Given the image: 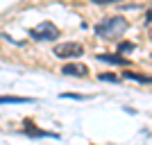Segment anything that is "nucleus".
I'll use <instances>...</instances> for the list:
<instances>
[{
	"mask_svg": "<svg viewBox=\"0 0 152 145\" xmlns=\"http://www.w3.org/2000/svg\"><path fill=\"white\" fill-rule=\"evenodd\" d=\"M93 5H116V2H123V0H91Z\"/></svg>",
	"mask_w": 152,
	"mask_h": 145,
	"instance_id": "f8f14e48",
	"label": "nucleus"
},
{
	"mask_svg": "<svg viewBox=\"0 0 152 145\" xmlns=\"http://www.w3.org/2000/svg\"><path fill=\"white\" fill-rule=\"evenodd\" d=\"M34 98H23V95H0V104H32Z\"/></svg>",
	"mask_w": 152,
	"mask_h": 145,
	"instance_id": "0eeeda50",
	"label": "nucleus"
},
{
	"mask_svg": "<svg viewBox=\"0 0 152 145\" xmlns=\"http://www.w3.org/2000/svg\"><path fill=\"white\" fill-rule=\"evenodd\" d=\"M95 59L102 63H111V66H129V59H125L121 52H116V55H98Z\"/></svg>",
	"mask_w": 152,
	"mask_h": 145,
	"instance_id": "39448f33",
	"label": "nucleus"
},
{
	"mask_svg": "<svg viewBox=\"0 0 152 145\" xmlns=\"http://www.w3.org/2000/svg\"><path fill=\"white\" fill-rule=\"evenodd\" d=\"M134 48H136V45H134L132 41H123V43H118V50H116V52H121V55H123V52H129V50H134Z\"/></svg>",
	"mask_w": 152,
	"mask_h": 145,
	"instance_id": "9d476101",
	"label": "nucleus"
},
{
	"mask_svg": "<svg viewBox=\"0 0 152 145\" xmlns=\"http://www.w3.org/2000/svg\"><path fill=\"white\" fill-rule=\"evenodd\" d=\"M123 75H125V79H132V82H139V84H150L152 86V77L150 75H141V73H134V70H125Z\"/></svg>",
	"mask_w": 152,
	"mask_h": 145,
	"instance_id": "6e6552de",
	"label": "nucleus"
},
{
	"mask_svg": "<svg viewBox=\"0 0 152 145\" xmlns=\"http://www.w3.org/2000/svg\"><path fill=\"white\" fill-rule=\"evenodd\" d=\"M61 98H70V100H89L91 95H80V93H61Z\"/></svg>",
	"mask_w": 152,
	"mask_h": 145,
	"instance_id": "9b49d317",
	"label": "nucleus"
},
{
	"mask_svg": "<svg viewBox=\"0 0 152 145\" xmlns=\"http://www.w3.org/2000/svg\"><path fill=\"white\" fill-rule=\"evenodd\" d=\"M64 75H70V77H86V73H89V68L86 66H77V63H66L61 68Z\"/></svg>",
	"mask_w": 152,
	"mask_h": 145,
	"instance_id": "423d86ee",
	"label": "nucleus"
},
{
	"mask_svg": "<svg viewBox=\"0 0 152 145\" xmlns=\"http://www.w3.org/2000/svg\"><path fill=\"white\" fill-rule=\"evenodd\" d=\"M52 52H55V57H59V59H75V57H82L84 55V48L77 43V41H66V43L57 45Z\"/></svg>",
	"mask_w": 152,
	"mask_h": 145,
	"instance_id": "7ed1b4c3",
	"label": "nucleus"
},
{
	"mask_svg": "<svg viewBox=\"0 0 152 145\" xmlns=\"http://www.w3.org/2000/svg\"><path fill=\"white\" fill-rule=\"evenodd\" d=\"M98 79L100 82H109V84H118V77L114 73H102V75H98Z\"/></svg>",
	"mask_w": 152,
	"mask_h": 145,
	"instance_id": "1a4fd4ad",
	"label": "nucleus"
},
{
	"mask_svg": "<svg viewBox=\"0 0 152 145\" xmlns=\"http://www.w3.org/2000/svg\"><path fill=\"white\" fill-rule=\"evenodd\" d=\"M27 34H30V39H34V41H57L59 39V27L52 25L50 20H43V23H39L37 27H32Z\"/></svg>",
	"mask_w": 152,
	"mask_h": 145,
	"instance_id": "f03ea898",
	"label": "nucleus"
},
{
	"mask_svg": "<svg viewBox=\"0 0 152 145\" xmlns=\"http://www.w3.org/2000/svg\"><path fill=\"white\" fill-rule=\"evenodd\" d=\"M127 30V18L125 16H107L102 18L98 25H95V34L102 39H109V36H116V34H123Z\"/></svg>",
	"mask_w": 152,
	"mask_h": 145,
	"instance_id": "f257e3e1",
	"label": "nucleus"
},
{
	"mask_svg": "<svg viewBox=\"0 0 152 145\" xmlns=\"http://www.w3.org/2000/svg\"><path fill=\"white\" fill-rule=\"evenodd\" d=\"M23 134H25L27 138H59V134H55V132H45V129L34 127V122H32V120H25Z\"/></svg>",
	"mask_w": 152,
	"mask_h": 145,
	"instance_id": "20e7f679",
	"label": "nucleus"
}]
</instances>
